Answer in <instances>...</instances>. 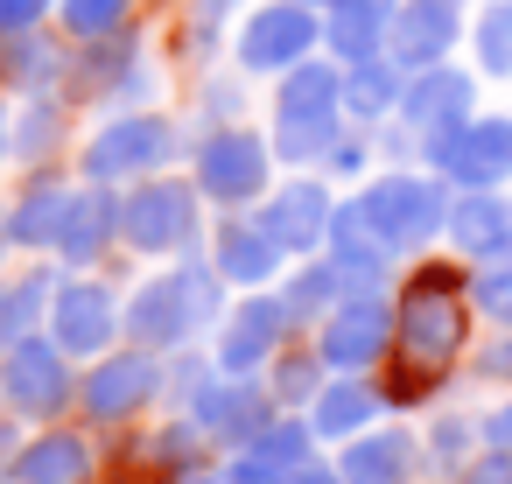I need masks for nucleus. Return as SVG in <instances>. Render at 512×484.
<instances>
[{"label": "nucleus", "instance_id": "f704fd0d", "mask_svg": "<svg viewBox=\"0 0 512 484\" xmlns=\"http://www.w3.org/2000/svg\"><path fill=\"white\" fill-rule=\"evenodd\" d=\"M316 365H323V358H281V365H274V393H281V400H309V393H316Z\"/></svg>", "mask_w": 512, "mask_h": 484}, {"label": "nucleus", "instance_id": "f257e3e1", "mask_svg": "<svg viewBox=\"0 0 512 484\" xmlns=\"http://www.w3.org/2000/svg\"><path fill=\"white\" fill-rule=\"evenodd\" d=\"M463 330H470L463 281L449 267H414V281L393 302V379H386V400H421L442 379V365L463 351Z\"/></svg>", "mask_w": 512, "mask_h": 484}, {"label": "nucleus", "instance_id": "e433bc0d", "mask_svg": "<svg viewBox=\"0 0 512 484\" xmlns=\"http://www.w3.org/2000/svg\"><path fill=\"white\" fill-rule=\"evenodd\" d=\"M50 0H0V36H29Z\"/></svg>", "mask_w": 512, "mask_h": 484}, {"label": "nucleus", "instance_id": "f8f14e48", "mask_svg": "<svg viewBox=\"0 0 512 484\" xmlns=\"http://www.w3.org/2000/svg\"><path fill=\"white\" fill-rule=\"evenodd\" d=\"M267 421H274V393H267V386H253L246 372H225V379L197 386V428H204V435H218V442L246 449Z\"/></svg>", "mask_w": 512, "mask_h": 484}, {"label": "nucleus", "instance_id": "0eeeda50", "mask_svg": "<svg viewBox=\"0 0 512 484\" xmlns=\"http://www.w3.org/2000/svg\"><path fill=\"white\" fill-rule=\"evenodd\" d=\"M176 155V127L162 113H127L113 127H99V141L85 148V176L92 183H120V176H148Z\"/></svg>", "mask_w": 512, "mask_h": 484}, {"label": "nucleus", "instance_id": "cd10ccee", "mask_svg": "<svg viewBox=\"0 0 512 484\" xmlns=\"http://www.w3.org/2000/svg\"><path fill=\"white\" fill-rule=\"evenodd\" d=\"M372 407H379V393L372 386H358V379H337V386H323L316 393V414H309V428L316 435H358L365 421H372Z\"/></svg>", "mask_w": 512, "mask_h": 484}, {"label": "nucleus", "instance_id": "473e14b6", "mask_svg": "<svg viewBox=\"0 0 512 484\" xmlns=\"http://www.w3.org/2000/svg\"><path fill=\"white\" fill-rule=\"evenodd\" d=\"M477 57L484 71H512V0H491V15L477 22Z\"/></svg>", "mask_w": 512, "mask_h": 484}, {"label": "nucleus", "instance_id": "79ce46f5", "mask_svg": "<svg viewBox=\"0 0 512 484\" xmlns=\"http://www.w3.org/2000/svg\"><path fill=\"white\" fill-rule=\"evenodd\" d=\"M169 484H232V477H225V470H204V463H190V470H176Z\"/></svg>", "mask_w": 512, "mask_h": 484}, {"label": "nucleus", "instance_id": "a878e982", "mask_svg": "<svg viewBox=\"0 0 512 484\" xmlns=\"http://www.w3.org/2000/svg\"><path fill=\"white\" fill-rule=\"evenodd\" d=\"M407 470H414V435H400V428L344 449V484H400Z\"/></svg>", "mask_w": 512, "mask_h": 484}, {"label": "nucleus", "instance_id": "dca6fc26", "mask_svg": "<svg viewBox=\"0 0 512 484\" xmlns=\"http://www.w3.org/2000/svg\"><path fill=\"white\" fill-rule=\"evenodd\" d=\"M260 225H267V239L281 253H309L316 239H330V190L323 183H288V190L267 197Z\"/></svg>", "mask_w": 512, "mask_h": 484}, {"label": "nucleus", "instance_id": "20e7f679", "mask_svg": "<svg viewBox=\"0 0 512 484\" xmlns=\"http://www.w3.org/2000/svg\"><path fill=\"white\" fill-rule=\"evenodd\" d=\"M358 211H365V225L379 232L386 253L428 246V239L449 225V197H442V183H428V176H386V183H372V190L358 197Z\"/></svg>", "mask_w": 512, "mask_h": 484}, {"label": "nucleus", "instance_id": "4c0bfd02", "mask_svg": "<svg viewBox=\"0 0 512 484\" xmlns=\"http://www.w3.org/2000/svg\"><path fill=\"white\" fill-rule=\"evenodd\" d=\"M505 295H512V267H484V274H477V302H491V309H498Z\"/></svg>", "mask_w": 512, "mask_h": 484}, {"label": "nucleus", "instance_id": "ea45409f", "mask_svg": "<svg viewBox=\"0 0 512 484\" xmlns=\"http://www.w3.org/2000/svg\"><path fill=\"white\" fill-rule=\"evenodd\" d=\"M281 484H344V470H323V463H295Z\"/></svg>", "mask_w": 512, "mask_h": 484}, {"label": "nucleus", "instance_id": "bb28decb", "mask_svg": "<svg viewBox=\"0 0 512 484\" xmlns=\"http://www.w3.org/2000/svg\"><path fill=\"white\" fill-rule=\"evenodd\" d=\"M50 316V274H15L0 288V351L36 337V323Z\"/></svg>", "mask_w": 512, "mask_h": 484}, {"label": "nucleus", "instance_id": "2eb2a0df", "mask_svg": "<svg viewBox=\"0 0 512 484\" xmlns=\"http://www.w3.org/2000/svg\"><path fill=\"white\" fill-rule=\"evenodd\" d=\"M456 43V0H407V8H393V29H386V57L393 64H442V50Z\"/></svg>", "mask_w": 512, "mask_h": 484}, {"label": "nucleus", "instance_id": "b1692460", "mask_svg": "<svg viewBox=\"0 0 512 484\" xmlns=\"http://www.w3.org/2000/svg\"><path fill=\"white\" fill-rule=\"evenodd\" d=\"M442 232H449L463 253H477V260H498V253H512V211H505L498 197H484V190L456 197Z\"/></svg>", "mask_w": 512, "mask_h": 484}, {"label": "nucleus", "instance_id": "a211bd4d", "mask_svg": "<svg viewBox=\"0 0 512 484\" xmlns=\"http://www.w3.org/2000/svg\"><path fill=\"white\" fill-rule=\"evenodd\" d=\"M400 113L435 141V134H449V127H463V120H470V78H463V71H435V64H428V71L400 92Z\"/></svg>", "mask_w": 512, "mask_h": 484}, {"label": "nucleus", "instance_id": "39448f33", "mask_svg": "<svg viewBox=\"0 0 512 484\" xmlns=\"http://www.w3.org/2000/svg\"><path fill=\"white\" fill-rule=\"evenodd\" d=\"M428 162H435V176H449L463 190H491L512 176V120H463L428 141Z\"/></svg>", "mask_w": 512, "mask_h": 484}, {"label": "nucleus", "instance_id": "6ab92c4d", "mask_svg": "<svg viewBox=\"0 0 512 484\" xmlns=\"http://www.w3.org/2000/svg\"><path fill=\"white\" fill-rule=\"evenodd\" d=\"M309 435H316V428H302V421H267L225 477H232V484H281L295 463H309Z\"/></svg>", "mask_w": 512, "mask_h": 484}, {"label": "nucleus", "instance_id": "37998d69", "mask_svg": "<svg viewBox=\"0 0 512 484\" xmlns=\"http://www.w3.org/2000/svg\"><path fill=\"white\" fill-rule=\"evenodd\" d=\"M484 435H491V442H505V449H512V407H498V414H491V421H484Z\"/></svg>", "mask_w": 512, "mask_h": 484}, {"label": "nucleus", "instance_id": "9b49d317", "mask_svg": "<svg viewBox=\"0 0 512 484\" xmlns=\"http://www.w3.org/2000/svg\"><path fill=\"white\" fill-rule=\"evenodd\" d=\"M197 190L218 197V204H246L267 190V141H253L246 127H225L204 141L197 155Z\"/></svg>", "mask_w": 512, "mask_h": 484}, {"label": "nucleus", "instance_id": "f3484780", "mask_svg": "<svg viewBox=\"0 0 512 484\" xmlns=\"http://www.w3.org/2000/svg\"><path fill=\"white\" fill-rule=\"evenodd\" d=\"M288 323H295L288 302H267V295H253L246 309H232V323H225V337H218V372H253V365H267Z\"/></svg>", "mask_w": 512, "mask_h": 484}, {"label": "nucleus", "instance_id": "9d476101", "mask_svg": "<svg viewBox=\"0 0 512 484\" xmlns=\"http://www.w3.org/2000/svg\"><path fill=\"white\" fill-rule=\"evenodd\" d=\"M316 15L302 8V0H274V8H260L246 29H239V64L246 71H295L309 50H316Z\"/></svg>", "mask_w": 512, "mask_h": 484}, {"label": "nucleus", "instance_id": "c756f323", "mask_svg": "<svg viewBox=\"0 0 512 484\" xmlns=\"http://www.w3.org/2000/svg\"><path fill=\"white\" fill-rule=\"evenodd\" d=\"M0 78H8V85H50L57 78V50L29 29V36H8V50H0Z\"/></svg>", "mask_w": 512, "mask_h": 484}, {"label": "nucleus", "instance_id": "4468645a", "mask_svg": "<svg viewBox=\"0 0 512 484\" xmlns=\"http://www.w3.org/2000/svg\"><path fill=\"white\" fill-rule=\"evenodd\" d=\"M50 323H57V344H64V351L92 358V351L113 344V330H120V302H113L106 281H64V288L50 295Z\"/></svg>", "mask_w": 512, "mask_h": 484}, {"label": "nucleus", "instance_id": "7c9ffc66", "mask_svg": "<svg viewBox=\"0 0 512 484\" xmlns=\"http://www.w3.org/2000/svg\"><path fill=\"white\" fill-rule=\"evenodd\" d=\"M127 8H134V0H64V29L78 43H106V36L127 29Z\"/></svg>", "mask_w": 512, "mask_h": 484}, {"label": "nucleus", "instance_id": "49530a36", "mask_svg": "<svg viewBox=\"0 0 512 484\" xmlns=\"http://www.w3.org/2000/svg\"><path fill=\"white\" fill-rule=\"evenodd\" d=\"M302 8H337V0H302Z\"/></svg>", "mask_w": 512, "mask_h": 484}, {"label": "nucleus", "instance_id": "1a4fd4ad", "mask_svg": "<svg viewBox=\"0 0 512 484\" xmlns=\"http://www.w3.org/2000/svg\"><path fill=\"white\" fill-rule=\"evenodd\" d=\"M386 344H393V316H386V302H379V295H351V302H337V309L323 316L316 358H323L330 372H365Z\"/></svg>", "mask_w": 512, "mask_h": 484}, {"label": "nucleus", "instance_id": "4be33fe9", "mask_svg": "<svg viewBox=\"0 0 512 484\" xmlns=\"http://www.w3.org/2000/svg\"><path fill=\"white\" fill-rule=\"evenodd\" d=\"M15 484H92V442L71 435V428L36 435V442L15 456Z\"/></svg>", "mask_w": 512, "mask_h": 484}, {"label": "nucleus", "instance_id": "c03bdc74", "mask_svg": "<svg viewBox=\"0 0 512 484\" xmlns=\"http://www.w3.org/2000/svg\"><path fill=\"white\" fill-rule=\"evenodd\" d=\"M197 15L211 22V15H232V0H197Z\"/></svg>", "mask_w": 512, "mask_h": 484}, {"label": "nucleus", "instance_id": "f03ea898", "mask_svg": "<svg viewBox=\"0 0 512 484\" xmlns=\"http://www.w3.org/2000/svg\"><path fill=\"white\" fill-rule=\"evenodd\" d=\"M218 302H225V274L204 267V260H190V267H176V274H162V281H148L134 295L127 330H134L141 351H176L183 337H197V330L218 323Z\"/></svg>", "mask_w": 512, "mask_h": 484}, {"label": "nucleus", "instance_id": "7ed1b4c3", "mask_svg": "<svg viewBox=\"0 0 512 484\" xmlns=\"http://www.w3.org/2000/svg\"><path fill=\"white\" fill-rule=\"evenodd\" d=\"M337 106H344V78L330 64H295L281 78V99H274V155L281 162H316L330 155L337 141Z\"/></svg>", "mask_w": 512, "mask_h": 484}, {"label": "nucleus", "instance_id": "6e6552de", "mask_svg": "<svg viewBox=\"0 0 512 484\" xmlns=\"http://www.w3.org/2000/svg\"><path fill=\"white\" fill-rule=\"evenodd\" d=\"M120 232L134 253H183L197 239V190L190 183H141L120 204Z\"/></svg>", "mask_w": 512, "mask_h": 484}, {"label": "nucleus", "instance_id": "2f4dec72", "mask_svg": "<svg viewBox=\"0 0 512 484\" xmlns=\"http://www.w3.org/2000/svg\"><path fill=\"white\" fill-rule=\"evenodd\" d=\"M337 295H344V274L323 260V267H302V274H295V288H288L281 302H288V316H330L323 302H337Z\"/></svg>", "mask_w": 512, "mask_h": 484}, {"label": "nucleus", "instance_id": "5701e85b", "mask_svg": "<svg viewBox=\"0 0 512 484\" xmlns=\"http://www.w3.org/2000/svg\"><path fill=\"white\" fill-rule=\"evenodd\" d=\"M113 232H120V197H113V190H78L64 232H57V253H64L71 267H92Z\"/></svg>", "mask_w": 512, "mask_h": 484}, {"label": "nucleus", "instance_id": "aec40b11", "mask_svg": "<svg viewBox=\"0 0 512 484\" xmlns=\"http://www.w3.org/2000/svg\"><path fill=\"white\" fill-rule=\"evenodd\" d=\"M393 8H400V0H337V8H330V22H323L330 50H337L344 64H372V57L386 50Z\"/></svg>", "mask_w": 512, "mask_h": 484}, {"label": "nucleus", "instance_id": "a18cd8bd", "mask_svg": "<svg viewBox=\"0 0 512 484\" xmlns=\"http://www.w3.org/2000/svg\"><path fill=\"white\" fill-rule=\"evenodd\" d=\"M8 134H15V127H8V113H0V155H8Z\"/></svg>", "mask_w": 512, "mask_h": 484}, {"label": "nucleus", "instance_id": "c85d7f7f", "mask_svg": "<svg viewBox=\"0 0 512 484\" xmlns=\"http://www.w3.org/2000/svg\"><path fill=\"white\" fill-rule=\"evenodd\" d=\"M400 92H407V85H400V71H393V64H379V57H372V64H351V78H344V106H351L358 120L400 113Z\"/></svg>", "mask_w": 512, "mask_h": 484}, {"label": "nucleus", "instance_id": "72a5a7b5", "mask_svg": "<svg viewBox=\"0 0 512 484\" xmlns=\"http://www.w3.org/2000/svg\"><path fill=\"white\" fill-rule=\"evenodd\" d=\"M57 127H64V113H57L50 99H36V106L22 113V127H15V155H29V162L50 155V148H57Z\"/></svg>", "mask_w": 512, "mask_h": 484}, {"label": "nucleus", "instance_id": "c9c22d12", "mask_svg": "<svg viewBox=\"0 0 512 484\" xmlns=\"http://www.w3.org/2000/svg\"><path fill=\"white\" fill-rule=\"evenodd\" d=\"M463 484H512V449H505V442H491V449L463 470Z\"/></svg>", "mask_w": 512, "mask_h": 484}, {"label": "nucleus", "instance_id": "412c9836", "mask_svg": "<svg viewBox=\"0 0 512 484\" xmlns=\"http://www.w3.org/2000/svg\"><path fill=\"white\" fill-rule=\"evenodd\" d=\"M211 267H218L225 281L260 288V281H274L281 246L267 239V225H260V218H225V225H218V253H211Z\"/></svg>", "mask_w": 512, "mask_h": 484}, {"label": "nucleus", "instance_id": "58836bf2", "mask_svg": "<svg viewBox=\"0 0 512 484\" xmlns=\"http://www.w3.org/2000/svg\"><path fill=\"white\" fill-rule=\"evenodd\" d=\"M463 435H470L463 421H442V428H435V463H456V456H463Z\"/></svg>", "mask_w": 512, "mask_h": 484}, {"label": "nucleus", "instance_id": "a19ab883", "mask_svg": "<svg viewBox=\"0 0 512 484\" xmlns=\"http://www.w3.org/2000/svg\"><path fill=\"white\" fill-rule=\"evenodd\" d=\"M484 372H491V379H512V330H505V344L484 351Z\"/></svg>", "mask_w": 512, "mask_h": 484}, {"label": "nucleus", "instance_id": "423d86ee", "mask_svg": "<svg viewBox=\"0 0 512 484\" xmlns=\"http://www.w3.org/2000/svg\"><path fill=\"white\" fill-rule=\"evenodd\" d=\"M0 400H8L15 414L50 421V414L71 400L64 344H50V337H22V344H8V351H0Z\"/></svg>", "mask_w": 512, "mask_h": 484}, {"label": "nucleus", "instance_id": "393cba45", "mask_svg": "<svg viewBox=\"0 0 512 484\" xmlns=\"http://www.w3.org/2000/svg\"><path fill=\"white\" fill-rule=\"evenodd\" d=\"M71 197H78V190H64V183H29V197H22L15 218H8V239L50 253L57 232H64V218H71Z\"/></svg>", "mask_w": 512, "mask_h": 484}, {"label": "nucleus", "instance_id": "ddd939ff", "mask_svg": "<svg viewBox=\"0 0 512 484\" xmlns=\"http://www.w3.org/2000/svg\"><path fill=\"white\" fill-rule=\"evenodd\" d=\"M155 393H162V365H155V351H120V358L92 365V379H85L78 400H85L92 421H127V414H141Z\"/></svg>", "mask_w": 512, "mask_h": 484}]
</instances>
